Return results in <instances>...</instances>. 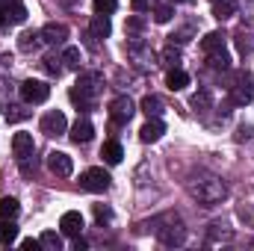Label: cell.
Instances as JSON below:
<instances>
[{
  "label": "cell",
  "instance_id": "cb8c5ba5",
  "mask_svg": "<svg viewBox=\"0 0 254 251\" xmlns=\"http://www.w3.org/2000/svg\"><path fill=\"white\" fill-rule=\"evenodd\" d=\"M18 240V225L15 219H0V243L3 246H12Z\"/></svg>",
  "mask_w": 254,
  "mask_h": 251
},
{
  "label": "cell",
  "instance_id": "9a60e30c",
  "mask_svg": "<svg viewBox=\"0 0 254 251\" xmlns=\"http://www.w3.org/2000/svg\"><path fill=\"white\" fill-rule=\"evenodd\" d=\"M42 39H45L48 45H63L65 39H68V27H65V24H57V21H51V24L42 27Z\"/></svg>",
  "mask_w": 254,
  "mask_h": 251
},
{
  "label": "cell",
  "instance_id": "5bb4252c",
  "mask_svg": "<svg viewBox=\"0 0 254 251\" xmlns=\"http://www.w3.org/2000/svg\"><path fill=\"white\" fill-rule=\"evenodd\" d=\"M163 133H166V125H163L160 119H148V122L142 125V130H139V139L151 145V142H160Z\"/></svg>",
  "mask_w": 254,
  "mask_h": 251
},
{
  "label": "cell",
  "instance_id": "277c9868",
  "mask_svg": "<svg viewBox=\"0 0 254 251\" xmlns=\"http://www.w3.org/2000/svg\"><path fill=\"white\" fill-rule=\"evenodd\" d=\"M127 60L133 63V68H139V71H151V68L157 65V54L151 51L148 42L130 39V42H127Z\"/></svg>",
  "mask_w": 254,
  "mask_h": 251
},
{
  "label": "cell",
  "instance_id": "d590c367",
  "mask_svg": "<svg viewBox=\"0 0 254 251\" xmlns=\"http://www.w3.org/2000/svg\"><path fill=\"white\" fill-rule=\"evenodd\" d=\"M127 30H130V33L145 30V18H142V15H130V18H127Z\"/></svg>",
  "mask_w": 254,
  "mask_h": 251
},
{
  "label": "cell",
  "instance_id": "f35d334b",
  "mask_svg": "<svg viewBox=\"0 0 254 251\" xmlns=\"http://www.w3.org/2000/svg\"><path fill=\"white\" fill-rule=\"evenodd\" d=\"M21 249L36 251V249H42V243H39V240H21Z\"/></svg>",
  "mask_w": 254,
  "mask_h": 251
},
{
  "label": "cell",
  "instance_id": "d6a6232c",
  "mask_svg": "<svg viewBox=\"0 0 254 251\" xmlns=\"http://www.w3.org/2000/svg\"><path fill=\"white\" fill-rule=\"evenodd\" d=\"M172 15H175L172 6H166V3H163V6H154V21H157V24H169Z\"/></svg>",
  "mask_w": 254,
  "mask_h": 251
},
{
  "label": "cell",
  "instance_id": "8d00e7d4",
  "mask_svg": "<svg viewBox=\"0 0 254 251\" xmlns=\"http://www.w3.org/2000/svg\"><path fill=\"white\" fill-rule=\"evenodd\" d=\"M95 216H98V222H110V219H113V210H110V207L95 204Z\"/></svg>",
  "mask_w": 254,
  "mask_h": 251
},
{
  "label": "cell",
  "instance_id": "9c48e42d",
  "mask_svg": "<svg viewBox=\"0 0 254 251\" xmlns=\"http://www.w3.org/2000/svg\"><path fill=\"white\" fill-rule=\"evenodd\" d=\"M42 133H45V136H63V133H68L65 113H60V110H51V113L42 119Z\"/></svg>",
  "mask_w": 254,
  "mask_h": 251
},
{
  "label": "cell",
  "instance_id": "8992f818",
  "mask_svg": "<svg viewBox=\"0 0 254 251\" xmlns=\"http://www.w3.org/2000/svg\"><path fill=\"white\" fill-rule=\"evenodd\" d=\"M110 184H113V178L104 169H86L80 175V187L86 189V192H107Z\"/></svg>",
  "mask_w": 254,
  "mask_h": 251
},
{
  "label": "cell",
  "instance_id": "74e56055",
  "mask_svg": "<svg viewBox=\"0 0 254 251\" xmlns=\"http://www.w3.org/2000/svg\"><path fill=\"white\" fill-rule=\"evenodd\" d=\"M210 228H213V231H210V237H213V240H216V237H222V240H231V237H234L231 231H219V225H210Z\"/></svg>",
  "mask_w": 254,
  "mask_h": 251
},
{
  "label": "cell",
  "instance_id": "d6986e66",
  "mask_svg": "<svg viewBox=\"0 0 254 251\" xmlns=\"http://www.w3.org/2000/svg\"><path fill=\"white\" fill-rule=\"evenodd\" d=\"M166 86H169L172 92H184V89L190 86V74H187L184 68H169V77H166Z\"/></svg>",
  "mask_w": 254,
  "mask_h": 251
},
{
  "label": "cell",
  "instance_id": "7c38bea8",
  "mask_svg": "<svg viewBox=\"0 0 254 251\" xmlns=\"http://www.w3.org/2000/svg\"><path fill=\"white\" fill-rule=\"evenodd\" d=\"M68 136H71V142H77V145H86V142H92V136H95V127H92V122H89V119H77Z\"/></svg>",
  "mask_w": 254,
  "mask_h": 251
},
{
  "label": "cell",
  "instance_id": "f1b7e54d",
  "mask_svg": "<svg viewBox=\"0 0 254 251\" xmlns=\"http://www.w3.org/2000/svg\"><path fill=\"white\" fill-rule=\"evenodd\" d=\"M160 60H163L166 68H181V63H184V57H181V51H178L175 45H169V48L160 54Z\"/></svg>",
  "mask_w": 254,
  "mask_h": 251
},
{
  "label": "cell",
  "instance_id": "7bdbcfd3",
  "mask_svg": "<svg viewBox=\"0 0 254 251\" xmlns=\"http://www.w3.org/2000/svg\"><path fill=\"white\" fill-rule=\"evenodd\" d=\"M60 6H65V9H71V6H77V0H57Z\"/></svg>",
  "mask_w": 254,
  "mask_h": 251
},
{
  "label": "cell",
  "instance_id": "ba28073f",
  "mask_svg": "<svg viewBox=\"0 0 254 251\" xmlns=\"http://www.w3.org/2000/svg\"><path fill=\"white\" fill-rule=\"evenodd\" d=\"M133 113H136V107H133V101L125 98V95L110 104V119H113L116 125H127V122L133 119Z\"/></svg>",
  "mask_w": 254,
  "mask_h": 251
},
{
  "label": "cell",
  "instance_id": "60d3db41",
  "mask_svg": "<svg viewBox=\"0 0 254 251\" xmlns=\"http://www.w3.org/2000/svg\"><path fill=\"white\" fill-rule=\"evenodd\" d=\"M252 133H254V127H252V125H246V127H240V133H237V139H249Z\"/></svg>",
  "mask_w": 254,
  "mask_h": 251
},
{
  "label": "cell",
  "instance_id": "44dd1931",
  "mask_svg": "<svg viewBox=\"0 0 254 251\" xmlns=\"http://www.w3.org/2000/svg\"><path fill=\"white\" fill-rule=\"evenodd\" d=\"M225 33H219V30H213V33H207L204 39H201V51L204 54H210V51H222L225 48Z\"/></svg>",
  "mask_w": 254,
  "mask_h": 251
},
{
  "label": "cell",
  "instance_id": "7a4b0ae2",
  "mask_svg": "<svg viewBox=\"0 0 254 251\" xmlns=\"http://www.w3.org/2000/svg\"><path fill=\"white\" fill-rule=\"evenodd\" d=\"M104 92V74L98 71H80L74 89H71V101L80 104V107H92L95 98Z\"/></svg>",
  "mask_w": 254,
  "mask_h": 251
},
{
  "label": "cell",
  "instance_id": "2e32d148",
  "mask_svg": "<svg viewBox=\"0 0 254 251\" xmlns=\"http://www.w3.org/2000/svg\"><path fill=\"white\" fill-rule=\"evenodd\" d=\"M139 110H142L148 119H160L163 110H166V104H163V98H157V95H145L142 104H139Z\"/></svg>",
  "mask_w": 254,
  "mask_h": 251
},
{
  "label": "cell",
  "instance_id": "7402d4cb",
  "mask_svg": "<svg viewBox=\"0 0 254 251\" xmlns=\"http://www.w3.org/2000/svg\"><path fill=\"white\" fill-rule=\"evenodd\" d=\"M110 33H113L110 18H107V15H95V18H92V36H95V39H110Z\"/></svg>",
  "mask_w": 254,
  "mask_h": 251
},
{
  "label": "cell",
  "instance_id": "836d02e7",
  "mask_svg": "<svg viewBox=\"0 0 254 251\" xmlns=\"http://www.w3.org/2000/svg\"><path fill=\"white\" fill-rule=\"evenodd\" d=\"M119 9V0H95V15H113Z\"/></svg>",
  "mask_w": 254,
  "mask_h": 251
},
{
  "label": "cell",
  "instance_id": "6da1fadb",
  "mask_svg": "<svg viewBox=\"0 0 254 251\" xmlns=\"http://www.w3.org/2000/svg\"><path fill=\"white\" fill-rule=\"evenodd\" d=\"M187 192H190L198 204H204V207L222 204V201L228 198V187H225V181L216 178V175H207V172L192 175L190 181H187Z\"/></svg>",
  "mask_w": 254,
  "mask_h": 251
},
{
  "label": "cell",
  "instance_id": "603a6c76",
  "mask_svg": "<svg viewBox=\"0 0 254 251\" xmlns=\"http://www.w3.org/2000/svg\"><path fill=\"white\" fill-rule=\"evenodd\" d=\"M3 15H6L12 24L27 21V9H24V3H21V0H9V3H6V9H3Z\"/></svg>",
  "mask_w": 254,
  "mask_h": 251
},
{
  "label": "cell",
  "instance_id": "ffe728a7",
  "mask_svg": "<svg viewBox=\"0 0 254 251\" xmlns=\"http://www.w3.org/2000/svg\"><path fill=\"white\" fill-rule=\"evenodd\" d=\"M237 15V0H213V18L216 21H228Z\"/></svg>",
  "mask_w": 254,
  "mask_h": 251
},
{
  "label": "cell",
  "instance_id": "f546056e",
  "mask_svg": "<svg viewBox=\"0 0 254 251\" xmlns=\"http://www.w3.org/2000/svg\"><path fill=\"white\" fill-rule=\"evenodd\" d=\"M192 110H195V113H207V110H210V107H213V101H210V92H207V89H201V92H195V95H192Z\"/></svg>",
  "mask_w": 254,
  "mask_h": 251
},
{
  "label": "cell",
  "instance_id": "52a82bcc",
  "mask_svg": "<svg viewBox=\"0 0 254 251\" xmlns=\"http://www.w3.org/2000/svg\"><path fill=\"white\" fill-rule=\"evenodd\" d=\"M21 98L27 104H45L51 98V86L45 80H24L21 83Z\"/></svg>",
  "mask_w": 254,
  "mask_h": 251
},
{
  "label": "cell",
  "instance_id": "8fae6325",
  "mask_svg": "<svg viewBox=\"0 0 254 251\" xmlns=\"http://www.w3.org/2000/svg\"><path fill=\"white\" fill-rule=\"evenodd\" d=\"M12 151H15V157H18V160L33 157V151H36L33 133H15V136H12Z\"/></svg>",
  "mask_w": 254,
  "mask_h": 251
},
{
  "label": "cell",
  "instance_id": "484cf974",
  "mask_svg": "<svg viewBox=\"0 0 254 251\" xmlns=\"http://www.w3.org/2000/svg\"><path fill=\"white\" fill-rule=\"evenodd\" d=\"M3 116H6V122H9V125H18V122H27V119H30V110H27V107H21V104H9Z\"/></svg>",
  "mask_w": 254,
  "mask_h": 251
},
{
  "label": "cell",
  "instance_id": "3957f363",
  "mask_svg": "<svg viewBox=\"0 0 254 251\" xmlns=\"http://www.w3.org/2000/svg\"><path fill=\"white\" fill-rule=\"evenodd\" d=\"M154 225H157V228H154V234L160 237V243H163V246L178 249V246H184V243H187V228H184V222H181L175 213H169V216L157 219Z\"/></svg>",
  "mask_w": 254,
  "mask_h": 251
},
{
  "label": "cell",
  "instance_id": "ac0fdd59",
  "mask_svg": "<svg viewBox=\"0 0 254 251\" xmlns=\"http://www.w3.org/2000/svg\"><path fill=\"white\" fill-rule=\"evenodd\" d=\"M42 42H45V39H42V30H24V33L18 36V48H21L24 54L36 51V48H39Z\"/></svg>",
  "mask_w": 254,
  "mask_h": 251
},
{
  "label": "cell",
  "instance_id": "ee69618b",
  "mask_svg": "<svg viewBox=\"0 0 254 251\" xmlns=\"http://www.w3.org/2000/svg\"><path fill=\"white\" fill-rule=\"evenodd\" d=\"M3 21H6V15H3V9H0V24H3Z\"/></svg>",
  "mask_w": 254,
  "mask_h": 251
},
{
  "label": "cell",
  "instance_id": "4fadbf2b",
  "mask_svg": "<svg viewBox=\"0 0 254 251\" xmlns=\"http://www.w3.org/2000/svg\"><path fill=\"white\" fill-rule=\"evenodd\" d=\"M60 228H63L65 237H80V231H83V216H80L77 210H68V213H63V219H60Z\"/></svg>",
  "mask_w": 254,
  "mask_h": 251
},
{
  "label": "cell",
  "instance_id": "4316f807",
  "mask_svg": "<svg viewBox=\"0 0 254 251\" xmlns=\"http://www.w3.org/2000/svg\"><path fill=\"white\" fill-rule=\"evenodd\" d=\"M21 213V204L9 195V198H0V219H18Z\"/></svg>",
  "mask_w": 254,
  "mask_h": 251
},
{
  "label": "cell",
  "instance_id": "e575fe53",
  "mask_svg": "<svg viewBox=\"0 0 254 251\" xmlns=\"http://www.w3.org/2000/svg\"><path fill=\"white\" fill-rule=\"evenodd\" d=\"M60 63H63V57H60V60H57V57H45V60H42L45 71H48V74H54V77H60V74H63V68H65V65H60Z\"/></svg>",
  "mask_w": 254,
  "mask_h": 251
},
{
  "label": "cell",
  "instance_id": "f6af8a7d",
  "mask_svg": "<svg viewBox=\"0 0 254 251\" xmlns=\"http://www.w3.org/2000/svg\"><path fill=\"white\" fill-rule=\"evenodd\" d=\"M172 3H184V0H172Z\"/></svg>",
  "mask_w": 254,
  "mask_h": 251
},
{
  "label": "cell",
  "instance_id": "ab89813d",
  "mask_svg": "<svg viewBox=\"0 0 254 251\" xmlns=\"http://www.w3.org/2000/svg\"><path fill=\"white\" fill-rule=\"evenodd\" d=\"M133 9L136 12H145V9H151V0H133Z\"/></svg>",
  "mask_w": 254,
  "mask_h": 251
},
{
  "label": "cell",
  "instance_id": "5b68a950",
  "mask_svg": "<svg viewBox=\"0 0 254 251\" xmlns=\"http://www.w3.org/2000/svg\"><path fill=\"white\" fill-rule=\"evenodd\" d=\"M231 95H234V104H252L254 101V77L249 71H240L234 77V86H231Z\"/></svg>",
  "mask_w": 254,
  "mask_h": 251
},
{
  "label": "cell",
  "instance_id": "d4e9b609",
  "mask_svg": "<svg viewBox=\"0 0 254 251\" xmlns=\"http://www.w3.org/2000/svg\"><path fill=\"white\" fill-rule=\"evenodd\" d=\"M207 65H210L213 71H228V68H231V57L225 54V48H222V51H210V54H207Z\"/></svg>",
  "mask_w": 254,
  "mask_h": 251
},
{
  "label": "cell",
  "instance_id": "4dcf8cb0",
  "mask_svg": "<svg viewBox=\"0 0 254 251\" xmlns=\"http://www.w3.org/2000/svg\"><path fill=\"white\" fill-rule=\"evenodd\" d=\"M39 243H42V249H48V251H60L63 249V237H60L57 231H45V234L39 237Z\"/></svg>",
  "mask_w": 254,
  "mask_h": 251
},
{
  "label": "cell",
  "instance_id": "e0dca14e",
  "mask_svg": "<svg viewBox=\"0 0 254 251\" xmlns=\"http://www.w3.org/2000/svg\"><path fill=\"white\" fill-rule=\"evenodd\" d=\"M101 157H104V163H110V166H119V163L125 160V148H122L116 139H110V142H104V148H101Z\"/></svg>",
  "mask_w": 254,
  "mask_h": 251
},
{
  "label": "cell",
  "instance_id": "b9f144b4",
  "mask_svg": "<svg viewBox=\"0 0 254 251\" xmlns=\"http://www.w3.org/2000/svg\"><path fill=\"white\" fill-rule=\"evenodd\" d=\"M74 251H86V240H80V237H74Z\"/></svg>",
  "mask_w": 254,
  "mask_h": 251
},
{
  "label": "cell",
  "instance_id": "30bf717a",
  "mask_svg": "<svg viewBox=\"0 0 254 251\" xmlns=\"http://www.w3.org/2000/svg\"><path fill=\"white\" fill-rule=\"evenodd\" d=\"M48 169H51L57 178H71L74 163H71V157L63 154V151H51V154H48Z\"/></svg>",
  "mask_w": 254,
  "mask_h": 251
},
{
  "label": "cell",
  "instance_id": "83f0119b",
  "mask_svg": "<svg viewBox=\"0 0 254 251\" xmlns=\"http://www.w3.org/2000/svg\"><path fill=\"white\" fill-rule=\"evenodd\" d=\"M63 65L65 68H71V71H80V65H83V54H80V48H65Z\"/></svg>",
  "mask_w": 254,
  "mask_h": 251
},
{
  "label": "cell",
  "instance_id": "1f68e13d",
  "mask_svg": "<svg viewBox=\"0 0 254 251\" xmlns=\"http://www.w3.org/2000/svg\"><path fill=\"white\" fill-rule=\"evenodd\" d=\"M254 36L252 33H246V30H240L237 33V48H240V54H249V51H254Z\"/></svg>",
  "mask_w": 254,
  "mask_h": 251
}]
</instances>
